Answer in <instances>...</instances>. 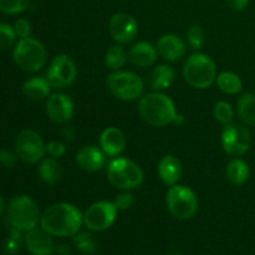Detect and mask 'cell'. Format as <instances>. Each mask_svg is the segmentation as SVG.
<instances>
[{
    "instance_id": "39",
    "label": "cell",
    "mask_w": 255,
    "mask_h": 255,
    "mask_svg": "<svg viewBox=\"0 0 255 255\" xmlns=\"http://www.w3.org/2000/svg\"><path fill=\"white\" fill-rule=\"evenodd\" d=\"M173 124L174 125H178V126H182V125L184 124V117L182 116V115L177 114V116H176V119H174Z\"/></svg>"
},
{
    "instance_id": "19",
    "label": "cell",
    "mask_w": 255,
    "mask_h": 255,
    "mask_svg": "<svg viewBox=\"0 0 255 255\" xmlns=\"http://www.w3.org/2000/svg\"><path fill=\"white\" fill-rule=\"evenodd\" d=\"M158 51L157 47L147 41H139L134 44L128 51V59L134 66L149 67L156 62Z\"/></svg>"
},
{
    "instance_id": "8",
    "label": "cell",
    "mask_w": 255,
    "mask_h": 255,
    "mask_svg": "<svg viewBox=\"0 0 255 255\" xmlns=\"http://www.w3.org/2000/svg\"><path fill=\"white\" fill-rule=\"evenodd\" d=\"M107 87L116 99L121 101H134L142 96L143 80L131 71H115L107 77Z\"/></svg>"
},
{
    "instance_id": "2",
    "label": "cell",
    "mask_w": 255,
    "mask_h": 255,
    "mask_svg": "<svg viewBox=\"0 0 255 255\" xmlns=\"http://www.w3.org/2000/svg\"><path fill=\"white\" fill-rule=\"evenodd\" d=\"M138 112L142 119L153 127H164L173 124L177 116L174 102L171 97L159 91L151 92L141 97Z\"/></svg>"
},
{
    "instance_id": "4",
    "label": "cell",
    "mask_w": 255,
    "mask_h": 255,
    "mask_svg": "<svg viewBox=\"0 0 255 255\" xmlns=\"http://www.w3.org/2000/svg\"><path fill=\"white\" fill-rule=\"evenodd\" d=\"M107 179L115 188L131 191L143 182V172L141 167L127 158L112 159L107 167Z\"/></svg>"
},
{
    "instance_id": "5",
    "label": "cell",
    "mask_w": 255,
    "mask_h": 255,
    "mask_svg": "<svg viewBox=\"0 0 255 255\" xmlns=\"http://www.w3.org/2000/svg\"><path fill=\"white\" fill-rule=\"evenodd\" d=\"M41 214L36 202L27 196H16L7 207V219L12 228L19 231H30L40 222Z\"/></svg>"
},
{
    "instance_id": "21",
    "label": "cell",
    "mask_w": 255,
    "mask_h": 255,
    "mask_svg": "<svg viewBox=\"0 0 255 255\" xmlns=\"http://www.w3.org/2000/svg\"><path fill=\"white\" fill-rule=\"evenodd\" d=\"M174 77H176V71L173 67L168 65H158L153 67L149 74V85L154 91L162 92L171 87Z\"/></svg>"
},
{
    "instance_id": "7",
    "label": "cell",
    "mask_w": 255,
    "mask_h": 255,
    "mask_svg": "<svg viewBox=\"0 0 255 255\" xmlns=\"http://www.w3.org/2000/svg\"><path fill=\"white\" fill-rule=\"evenodd\" d=\"M166 206L174 218L187 221L193 218L198 211V198L188 187L174 184L166 193Z\"/></svg>"
},
{
    "instance_id": "27",
    "label": "cell",
    "mask_w": 255,
    "mask_h": 255,
    "mask_svg": "<svg viewBox=\"0 0 255 255\" xmlns=\"http://www.w3.org/2000/svg\"><path fill=\"white\" fill-rule=\"evenodd\" d=\"M127 57L128 56H127L124 47L121 45H115V46L110 47L105 54V65L110 70L119 71L126 65Z\"/></svg>"
},
{
    "instance_id": "11",
    "label": "cell",
    "mask_w": 255,
    "mask_h": 255,
    "mask_svg": "<svg viewBox=\"0 0 255 255\" xmlns=\"http://www.w3.org/2000/svg\"><path fill=\"white\" fill-rule=\"evenodd\" d=\"M15 151L22 162L29 164L41 161L46 152V144L37 132L24 129L20 132L15 141Z\"/></svg>"
},
{
    "instance_id": "20",
    "label": "cell",
    "mask_w": 255,
    "mask_h": 255,
    "mask_svg": "<svg viewBox=\"0 0 255 255\" xmlns=\"http://www.w3.org/2000/svg\"><path fill=\"white\" fill-rule=\"evenodd\" d=\"M158 176L161 181L166 186L172 187L174 184H178L182 174V164L179 159L173 154H167L162 157L158 163Z\"/></svg>"
},
{
    "instance_id": "31",
    "label": "cell",
    "mask_w": 255,
    "mask_h": 255,
    "mask_svg": "<svg viewBox=\"0 0 255 255\" xmlns=\"http://www.w3.org/2000/svg\"><path fill=\"white\" fill-rule=\"evenodd\" d=\"M30 6V0H0V11L7 15L20 14Z\"/></svg>"
},
{
    "instance_id": "18",
    "label": "cell",
    "mask_w": 255,
    "mask_h": 255,
    "mask_svg": "<svg viewBox=\"0 0 255 255\" xmlns=\"http://www.w3.org/2000/svg\"><path fill=\"white\" fill-rule=\"evenodd\" d=\"M76 163L86 172H97L106 163V154L96 146H85L76 153Z\"/></svg>"
},
{
    "instance_id": "3",
    "label": "cell",
    "mask_w": 255,
    "mask_h": 255,
    "mask_svg": "<svg viewBox=\"0 0 255 255\" xmlns=\"http://www.w3.org/2000/svg\"><path fill=\"white\" fill-rule=\"evenodd\" d=\"M183 77L187 84L197 90H206L217 79V67L211 56L196 52L183 65Z\"/></svg>"
},
{
    "instance_id": "24",
    "label": "cell",
    "mask_w": 255,
    "mask_h": 255,
    "mask_svg": "<svg viewBox=\"0 0 255 255\" xmlns=\"http://www.w3.org/2000/svg\"><path fill=\"white\" fill-rule=\"evenodd\" d=\"M237 111L244 126L255 127V95L251 92L242 95L237 102Z\"/></svg>"
},
{
    "instance_id": "1",
    "label": "cell",
    "mask_w": 255,
    "mask_h": 255,
    "mask_svg": "<svg viewBox=\"0 0 255 255\" xmlns=\"http://www.w3.org/2000/svg\"><path fill=\"white\" fill-rule=\"evenodd\" d=\"M84 223V214L76 206L66 202L54 203L41 214L40 226L52 237H74Z\"/></svg>"
},
{
    "instance_id": "36",
    "label": "cell",
    "mask_w": 255,
    "mask_h": 255,
    "mask_svg": "<svg viewBox=\"0 0 255 255\" xmlns=\"http://www.w3.org/2000/svg\"><path fill=\"white\" fill-rule=\"evenodd\" d=\"M46 152L52 158H60L66 153V147L60 141H50L46 144Z\"/></svg>"
},
{
    "instance_id": "38",
    "label": "cell",
    "mask_w": 255,
    "mask_h": 255,
    "mask_svg": "<svg viewBox=\"0 0 255 255\" xmlns=\"http://www.w3.org/2000/svg\"><path fill=\"white\" fill-rule=\"evenodd\" d=\"M227 5L234 11H243L249 5V0H226Z\"/></svg>"
},
{
    "instance_id": "35",
    "label": "cell",
    "mask_w": 255,
    "mask_h": 255,
    "mask_svg": "<svg viewBox=\"0 0 255 255\" xmlns=\"http://www.w3.org/2000/svg\"><path fill=\"white\" fill-rule=\"evenodd\" d=\"M14 30L17 37L26 39V37H30V34H31V25H30V22L26 19H22L21 17V19H17L15 21Z\"/></svg>"
},
{
    "instance_id": "10",
    "label": "cell",
    "mask_w": 255,
    "mask_h": 255,
    "mask_svg": "<svg viewBox=\"0 0 255 255\" xmlns=\"http://www.w3.org/2000/svg\"><path fill=\"white\" fill-rule=\"evenodd\" d=\"M77 76L74 60L66 54H59L52 59L46 72V79L54 89H65L71 86Z\"/></svg>"
},
{
    "instance_id": "28",
    "label": "cell",
    "mask_w": 255,
    "mask_h": 255,
    "mask_svg": "<svg viewBox=\"0 0 255 255\" xmlns=\"http://www.w3.org/2000/svg\"><path fill=\"white\" fill-rule=\"evenodd\" d=\"M74 242L75 246L82 254H94L97 249L96 239L91 233H87V232H79L75 234Z\"/></svg>"
},
{
    "instance_id": "25",
    "label": "cell",
    "mask_w": 255,
    "mask_h": 255,
    "mask_svg": "<svg viewBox=\"0 0 255 255\" xmlns=\"http://www.w3.org/2000/svg\"><path fill=\"white\" fill-rule=\"evenodd\" d=\"M39 174L40 178L45 183L49 186H54V184L59 183L62 177L61 164L57 162L56 158H52V157L45 158L39 167Z\"/></svg>"
},
{
    "instance_id": "17",
    "label": "cell",
    "mask_w": 255,
    "mask_h": 255,
    "mask_svg": "<svg viewBox=\"0 0 255 255\" xmlns=\"http://www.w3.org/2000/svg\"><path fill=\"white\" fill-rule=\"evenodd\" d=\"M100 147L109 157H117L125 151L126 137L117 127H107L100 136Z\"/></svg>"
},
{
    "instance_id": "9",
    "label": "cell",
    "mask_w": 255,
    "mask_h": 255,
    "mask_svg": "<svg viewBox=\"0 0 255 255\" xmlns=\"http://www.w3.org/2000/svg\"><path fill=\"white\" fill-rule=\"evenodd\" d=\"M222 147L224 152L232 157H241L249 151L252 144V136L244 125H226L221 134Z\"/></svg>"
},
{
    "instance_id": "26",
    "label": "cell",
    "mask_w": 255,
    "mask_h": 255,
    "mask_svg": "<svg viewBox=\"0 0 255 255\" xmlns=\"http://www.w3.org/2000/svg\"><path fill=\"white\" fill-rule=\"evenodd\" d=\"M217 86L222 92L227 95H237L243 89V82L241 77L231 71H224L217 76Z\"/></svg>"
},
{
    "instance_id": "12",
    "label": "cell",
    "mask_w": 255,
    "mask_h": 255,
    "mask_svg": "<svg viewBox=\"0 0 255 255\" xmlns=\"http://www.w3.org/2000/svg\"><path fill=\"white\" fill-rule=\"evenodd\" d=\"M119 209L114 202L99 201L84 213V224L92 232H104L115 223Z\"/></svg>"
},
{
    "instance_id": "32",
    "label": "cell",
    "mask_w": 255,
    "mask_h": 255,
    "mask_svg": "<svg viewBox=\"0 0 255 255\" xmlns=\"http://www.w3.org/2000/svg\"><path fill=\"white\" fill-rule=\"evenodd\" d=\"M16 34L11 25L0 22V50L9 49L14 45Z\"/></svg>"
},
{
    "instance_id": "23",
    "label": "cell",
    "mask_w": 255,
    "mask_h": 255,
    "mask_svg": "<svg viewBox=\"0 0 255 255\" xmlns=\"http://www.w3.org/2000/svg\"><path fill=\"white\" fill-rule=\"evenodd\" d=\"M226 176L228 181L234 186H243L249 179L251 169L246 161L236 157L227 164Z\"/></svg>"
},
{
    "instance_id": "30",
    "label": "cell",
    "mask_w": 255,
    "mask_h": 255,
    "mask_svg": "<svg viewBox=\"0 0 255 255\" xmlns=\"http://www.w3.org/2000/svg\"><path fill=\"white\" fill-rule=\"evenodd\" d=\"M213 116L214 119L218 122H221V124H231V122H233L234 117L233 107H232L231 104H228L227 101H218L214 105Z\"/></svg>"
},
{
    "instance_id": "13",
    "label": "cell",
    "mask_w": 255,
    "mask_h": 255,
    "mask_svg": "<svg viewBox=\"0 0 255 255\" xmlns=\"http://www.w3.org/2000/svg\"><path fill=\"white\" fill-rule=\"evenodd\" d=\"M109 31L117 44L127 45L136 39L138 34V24L132 15L127 12H116L110 19Z\"/></svg>"
},
{
    "instance_id": "15",
    "label": "cell",
    "mask_w": 255,
    "mask_h": 255,
    "mask_svg": "<svg viewBox=\"0 0 255 255\" xmlns=\"http://www.w3.org/2000/svg\"><path fill=\"white\" fill-rule=\"evenodd\" d=\"M157 51L167 61H178L186 55L187 45L183 40L174 34H164L157 41Z\"/></svg>"
},
{
    "instance_id": "37",
    "label": "cell",
    "mask_w": 255,
    "mask_h": 255,
    "mask_svg": "<svg viewBox=\"0 0 255 255\" xmlns=\"http://www.w3.org/2000/svg\"><path fill=\"white\" fill-rule=\"evenodd\" d=\"M16 161L17 154H14L7 149H0V166L5 168H11L16 164Z\"/></svg>"
},
{
    "instance_id": "33",
    "label": "cell",
    "mask_w": 255,
    "mask_h": 255,
    "mask_svg": "<svg viewBox=\"0 0 255 255\" xmlns=\"http://www.w3.org/2000/svg\"><path fill=\"white\" fill-rule=\"evenodd\" d=\"M20 232L19 229L12 228L9 238L6 239L4 244V253L6 255H14L19 252L20 249Z\"/></svg>"
},
{
    "instance_id": "14",
    "label": "cell",
    "mask_w": 255,
    "mask_h": 255,
    "mask_svg": "<svg viewBox=\"0 0 255 255\" xmlns=\"http://www.w3.org/2000/svg\"><path fill=\"white\" fill-rule=\"evenodd\" d=\"M46 114L54 124H67L74 116V102L67 95L55 92L47 99Z\"/></svg>"
},
{
    "instance_id": "29",
    "label": "cell",
    "mask_w": 255,
    "mask_h": 255,
    "mask_svg": "<svg viewBox=\"0 0 255 255\" xmlns=\"http://www.w3.org/2000/svg\"><path fill=\"white\" fill-rule=\"evenodd\" d=\"M186 39L191 49L201 50L206 42V34L199 25H192L187 30Z\"/></svg>"
},
{
    "instance_id": "6",
    "label": "cell",
    "mask_w": 255,
    "mask_h": 255,
    "mask_svg": "<svg viewBox=\"0 0 255 255\" xmlns=\"http://www.w3.org/2000/svg\"><path fill=\"white\" fill-rule=\"evenodd\" d=\"M12 57L17 66L27 72H36L45 66L47 60L44 45L36 39H20L15 45Z\"/></svg>"
},
{
    "instance_id": "16",
    "label": "cell",
    "mask_w": 255,
    "mask_h": 255,
    "mask_svg": "<svg viewBox=\"0 0 255 255\" xmlns=\"http://www.w3.org/2000/svg\"><path fill=\"white\" fill-rule=\"evenodd\" d=\"M25 247L32 255H51L54 242L51 236L42 228H32L25 234Z\"/></svg>"
},
{
    "instance_id": "22",
    "label": "cell",
    "mask_w": 255,
    "mask_h": 255,
    "mask_svg": "<svg viewBox=\"0 0 255 255\" xmlns=\"http://www.w3.org/2000/svg\"><path fill=\"white\" fill-rule=\"evenodd\" d=\"M50 90H51V85L45 77L34 76L26 80L22 85V92L25 96L34 101H40L49 96Z\"/></svg>"
},
{
    "instance_id": "40",
    "label": "cell",
    "mask_w": 255,
    "mask_h": 255,
    "mask_svg": "<svg viewBox=\"0 0 255 255\" xmlns=\"http://www.w3.org/2000/svg\"><path fill=\"white\" fill-rule=\"evenodd\" d=\"M2 209H4V199H2V197L0 196V214H1Z\"/></svg>"
},
{
    "instance_id": "34",
    "label": "cell",
    "mask_w": 255,
    "mask_h": 255,
    "mask_svg": "<svg viewBox=\"0 0 255 255\" xmlns=\"http://www.w3.org/2000/svg\"><path fill=\"white\" fill-rule=\"evenodd\" d=\"M115 206L119 211H127V209L131 208L134 203V198L131 193L128 192H122L115 199Z\"/></svg>"
}]
</instances>
